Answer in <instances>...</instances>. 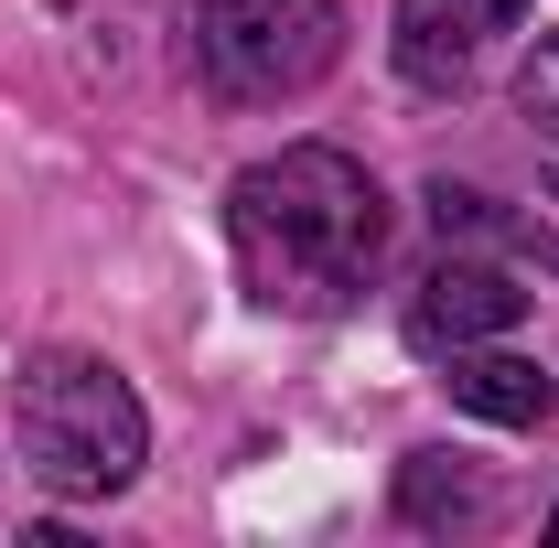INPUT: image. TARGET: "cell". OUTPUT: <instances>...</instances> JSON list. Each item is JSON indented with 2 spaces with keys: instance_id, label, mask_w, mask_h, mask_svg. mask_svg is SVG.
Instances as JSON below:
<instances>
[{
  "instance_id": "5",
  "label": "cell",
  "mask_w": 559,
  "mask_h": 548,
  "mask_svg": "<svg viewBox=\"0 0 559 548\" xmlns=\"http://www.w3.org/2000/svg\"><path fill=\"white\" fill-rule=\"evenodd\" d=\"M516 312H527V290L485 259H441V270L409 290V344L419 355H463V344H495L516 334Z\"/></svg>"
},
{
  "instance_id": "6",
  "label": "cell",
  "mask_w": 559,
  "mask_h": 548,
  "mask_svg": "<svg viewBox=\"0 0 559 548\" xmlns=\"http://www.w3.org/2000/svg\"><path fill=\"white\" fill-rule=\"evenodd\" d=\"M452 398H463L474 419H495V430H538V419H549V377H538L527 355L463 344V355H452Z\"/></svg>"
},
{
  "instance_id": "4",
  "label": "cell",
  "mask_w": 559,
  "mask_h": 548,
  "mask_svg": "<svg viewBox=\"0 0 559 548\" xmlns=\"http://www.w3.org/2000/svg\"><path fill=\"white\" fill-rule=\"evenodd\" d=\"M516 11L527 0H399V22H388L399 75H409L419 97H463L485 75V55L516 33Z\"/></svg>"
},
{
  "instance_id": "1",
  "label": "cell",
  "mask_w": 559,
  "mask_h": 548,
  "mask_svg": "<svg viewBox=\"0 0 559 548\" xmlns=\"http://www.w3.org/2000/svg\"><path fill=\"white\" fill-rule=\"evenodd\" d=\"M226 237L259 312H345L388 248V194L355 151L290 140L226 183Z\"/></svg>"
},
{
  "instance_id": "3",
  "label": "cell",
  "mask_w": 559,
  "mask_h": 548,
  "mask_svg": "<svg viewBox=\"0 0 559 548\" xmlns=\"http://www.w3.org/2000/svg\"><path fill=\"white\" fill-rule=\"evenodd\" d=\"M194 55H205V86L237 97V108L301 97L345 55V0H205Z\"/></svg>"
},
{
  "instance_id": "2",
  "label": "cell",
  "mask_w": 559,
  "mask_h": 548,
  "mask_svg": "<svg viewBox=\"0 0 559 548\" xmlns=\"http://www.w3.org/2000/svg\"><path fill=\"white\" fill-rule=\"evenodd\" d=\"M11 419H22V474L44 495H119L151 463V419L108 355H33Z\"/></svg>"
},
{
  "instance_id": "9",
  "label": "cell",
  "mask_w": 559,
  "mask_h": 548,
  "mask_svg": "<svg viewBox=\"0 0 559 548\" xmlns=\"http://www.w3.org/2000/svg\"><path fill=\"white\" fill-rule=\"evenodd\" d=\"M516 108L538 119V140H559V33L527 44V65H516Z\"/></svg>"
},
{
  "instance_id": "7",
  "label": "cell",
  "mask_w": 559,
  "mask_h": 548,
  "mask_svg": "<svg viewBox=\"0 0 559 548\" xmlns=\"http://www.w3.org/2000/svg\"><path fill=\"white\" fill-rule=\"evenodd\" d=\"M399 516H409V527H485L495 495L463 474V452H409V463H399Z\"/></svg>"
},
{
  "instance_id": "10",
  "label": "cell",
  "mask_w": 559,
  "mask_h": 548,
  "mask_svg": "<svg viewBox=\"0 0 559 548\" xmlns=\"http://www.w3.org/2000/svg\"><path fill=\"white\" fill-rule=\"evenodd\" d=\"M549 548H559V505H549Z\"/></svg>"
},
{
  "instance_id": "8",
  "label": "cell",
  "mask_w": 559,
  "mask_h": 548,
  "mask_svg": "<svg viewBox=\"0 0 559 548\" xmlns=\"http://www.w3.org/2000/svg\"><path fill=\"white\" fill-rule=\"evenodd\" d=\"M430 226H441V237H506V248H538V259H559L538 226L495 215V194H474V183H430Z\"/></svg>"
}]
</instances>
